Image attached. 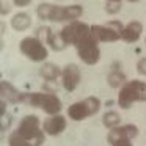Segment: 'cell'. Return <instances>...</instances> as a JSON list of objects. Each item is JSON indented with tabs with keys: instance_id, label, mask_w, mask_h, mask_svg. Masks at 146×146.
Returning <instances> with one entry per match:
<instances>
[{
	"instance_id": "13",
	"label": "cell",
	"mask_w": 146,
	"mask_h": 146,
	"mask_svg": "<svg viewBox=\"0 0 146 146\" xmlns=\"http://www.w3.org/2000/svg\"><path fill=\"white\" fill-rule=\"evenodd\" d=\"M127 83V77L124 74V71L121 69V64L118 63H113L107 74V85L110 88H115V90H121L124 85Z\"/></svg>"
},
{
	"instance_id": "21",
	"label": "cell",
	"mask_w": 146,
	"mask_h": 146,
	"mask_svg": "<svg viewBox=\"0 0 146 146\" xmlns=\"http://www.w3.org/2000/svg\"><path fill=\"white\" fill-rule=\"evenodd\" d=\"M22 104L29 105V107H33V108H39V104H41V91L24 93Z\"/></svg>"
},
{
	"instance_id": "18",
	"label": "cell",
	"mask_w": 146,
	"mask_h": 146,
	"mask_svg": "<svg viewBox=\"0 0 146 146\" xmlns=\"http://www.w3.org/2000/svg\"><path fill=\"white\" fill-rule=\"evenodd\" d=\"M47 46L52 49V50H55V52H61V50H64V49L68 47L66 41H64L63 36H61V32H54L52 33Z\"/></svg>"
},
{
	"instance_id": "15",
	"label": "cell",
	"mask_w": 146,
	"mask_h": 146,
	"mask_svg": "<svg viewBox=\"0 0 146 146\" xmlns=\"http://www.w3.org/2000/svg\"><path fill=\"white\" fill-rule=\"evenodd\" d=\"M61 71H63V68H60L58 64L46 61V63H42L41 68H39V76H41L46 82H55V80L61 79Z\"/></svg>"
},
{
	"instance_id": "5",
	"label": "cell",
	"mask_w": 146,
	"mask_h": 146,
	"mask_svg": "<svg viewBox=\"0 0 146 146\" xmlns=\"http://www.w3.org/2000/svg\"><path fill=\"white\" fill-rule=\"evenodd\" d=\"M124 24L121 21H108L102 25H91V36L96 42H116L121 39Z\"/></svg>"
},
{
	"instance_id": "16",
	"label": "cell",
	"mask_w": 146,
	"mask_h": 146,
	"mask_svg": "<svg viewBox=\"0 0 146 146\" xmlns=\"http://www.w3.org/2000/svg\"><path fill=\"white\" fill-rule=\"evenodd\" d=\"M66 115L72 121H83L86 118H90V111H88V108H86L83 101H77L74 104H71L66 110Z\"/></svg>"
},
{
	"instance_id": "12",
	"label": "cell",
	"mask_w": 146,
	"mask_h": 146,
	"mask_svg": "<svg viewBox=\"0 0 146 146\" xmlns=\"http://www.w3.org/2000/svg\"><path fill=\"white\" fill-rule=\"evenodd\" d=\"M0 94L2 99L7 101L8 104H22V96L24 93H21L16 86L8 80H2L0 82Z\"/></svg>"
},
{
	"instance_id": "11",
	"label": "cell",
	"mask_w": 146,
	"mask_h": 146,
	"mask_svg": "<svg viewBox=\"0 0 146 146\" xmlns=\"http://www.w3.org/2000/svg\"><path fill=\"white\" fill-rule=\"evenodd\" d=\"M143 35V24L140 21H130L124 25L123 32H121V39L127 44H133L137 42Z\"/></svg>"
},
{
	"instance_id": "32",
	"label": "cell",
	"mask_w": 146,
	"mask_h": 146,
	"mask_svg": "<svg viewBox=\"0 0 146 146\" xmlns=\"http://www.w3.org/2000/svg\"><path fill=\"white\" fill-rule=\"evenodd\" d=\"M7 105H8L7 101H3V99L0 101V116H2V118L8 115V113H7Z\"/></svg>"
},
{
	"instance_id": "2",
	"label": "cell",
	"mask_w": 146,
	"mask_h": 146,
	"mask_svg": "<svg viewBox=\"0 0 146 146\" xmlns=\"http://www.w3.org/2000/svg\"><path fill=\"white\" fill-rule=\"evenodd\" d=\"M146 102V82L127 80V83L118 93V105L124 110L130 108L135 102Z\"/></svg>"
},
{
	"instance_id": "4",
	"label": "cell",
	"mask_w": 146,
	"mask_h": 146,
	"mask_svg": "<svg viewBox=\"0 0 146 146\" xmlns=\"http://www.w3.org/2000/svg\"><path fill=\"white\" fill-rule=\"evenodd\" d=\"M60 32L66 44L74 46V47H77L82 42H85L86 39L91 38V25H88L86 22H82V21L66 24Z\"/></svg>"
},
{
	"instance_id": "30",
	"label": "cell",
	"mask_w": 146,
	"mask_h": 146,
	"mask_svg": "<svg viewBox=\"0 0 146 146\" xmlns=\"http://www.w3.org/2000/svg\"><path fill=\"white\" fill-rule=\"evenodd\" d=\"M13 5H14V7H17V8H24V7L32 5V0H14Z\"/></svg>"
},
{
	"instance_id": "27",
	"label": "cell",
	"mask_w": 146,
	"mask_h": 146,
	"mask_svg": "<svg viewBox=\"0 0 146 146\" xmlns=\"http://www.w3.org/2000/svg\"><path fill=\"white\" fill-rule=\"evenodd\" d=\"M14 5L11 3V2H5V0H2L0 2V14L2 16H7V14L11 13V10H13Z\"/></svg>"
},
{
	"instance_id": "19",
	"label": "cell",
	"mask_w": 146,
	"mask_h": 146,
	"mask_svg": "<svg viewBox=\"0 0 146 146\" xmlns=\"http://www.w3.org/2000/svg\"><path fill=\"white\" fill-rule=\"evenodd\" d=\"M83 16V7L79 3H72V5H66V21L69 22H76Z\"/></svg>"
},
{
	"instance_id": "10",
	"label": "cell",
	"mask_w": 146,
	"mask_h": 146,
	"mask_svg": "<svg viewBox=\"0 0 146 146\" xmlns=\"http://www.w3.org/2000/svg\"><path fill=\"white\" fill-rule=\"evenodd\" d=\"M39 108L44 111L47 116H54V115H60L61 108H63V102L55 93H47L41 91V104Z\"/></svg>"
},
{
	"instance_id": "29",
	"label": "cell",
	"mask_w": 146,
	"mask_h": 146,
	"mask_svg": "<svg viewBox=\"0 0 146 146\" xmlns=\"http://www.w3.org/2000/svg\"><path fill=\"white\" fill-rule=\"evenodd\" d=\"M10 126H11V116L7 115V116L2 118V127H0V130H2V132H7V130L10 129Z\"/></svg>"
},
{
	"instance_id": "26",
	"label": "cell",
	"mask_w": 146,
	"mask_h": 146,
	"mask_svg": "<svg viewBox=\"0 0 146 146\" xmlns=\"http://www.w3.org/2000/svg\"><path fill=\"white\" fill-rule=\"evenodd\" d=\"M8 146H33V145L30 141H27L25 138H22V137L14 130V132H11L10 135H8Z\"/></svg>"
},
{
	"instance_id": "1",
	"label": "cell",
	"mask_w": 146,
	"mask_h": 146,
	"mask_svg": "<svg viewBox=\"0 0 146 146\" xmlns=\"http://www.w3.org/2000/svg\"><path fill=\"white\" fill-rule=\"evenodd\" d=\"M16 132L33 146H41L46 140V133L42 132V123L36 115H25L19 121Z\"/></svg>"
},
{
	"instance_id": "20",
	"label": "cell",
	"mask_w": 146,
	"mask_h": 146,
	"mask_svg": "<svg viewBox=\"0 0 146 146\" xmlns=\"http://www.w3.org/2000/svg\"><path fill=\"white\" fill-rule=\"evenodd\" d=\"M54 5L55 3H50V2H41V3H38V7H36V16H38V19L50 21V14H52V10H54Z\"/></svg>"
},
{
	"instance_id": "24",
	"label": "cell",
	"mask_w": 146,
	"mask_h": 146,
	"mask_svg": "<svg viewBox=\"0 0 146 146\" xmlns=\"http://www.w3.org/2000/svg\"><path fill=\"white\" fill-rule=\"evenodd\" d=\"M52 33H54V30H52L49 25H41V27H38V29H36L35 36H36V38H38L41 42H44V44L47 46V42H49V39H50Z\"/></svg>"
},
{
	"instance_id": "23",
	"label": "cell",
	"mask_w": 146,
	"mask_h": 146,
	"mask_svg": "<svg viewBox=\"0 0 146 146\" xmlns=\"http://www.w3.org/2000/svg\"><path fill=\"white\" fill-rule=\"evenodd\" d=\"M50 22H68L66 21V5H54L50 14Z\"/></svg>"
},
{
	"instance_id": "25",
	"label": "cell",
	"mask_w": 146,
	"mask_h": 146,
	"mask_svg": "<svg viewBox=\"0 0 146 146\" xmlns=\"http://www.w3.org/2000/svg\"><path fill=\"white\" fill-rule=\"evenodd\" d=\"M104 10L107 14H118L121 10H123V2L121 0H107L104 3Z\"/></svg>"
},
{
	"instance_id": "17",
	"label": "cell",
	"mask_w": 146,
	"mask_h": 146,
	"mask_svg": "<svg viewBox=\"0 0 146 146\" xmlns=\"http://www.w3.org/2000/svg\"><path fill=\"white\" fill-rule=\"evenodd\" d=\"M121 115L115 110H108L102 115V126L107 127L108 130L110 129H115V127H119L121 126Z\"/></svg>"
},
{
	"instance_id": "22",
	"label": "cell",
	"mask_w": 146,
	"mask_h": 146,
	"mask_svg": "<svg viewBox=\"0 0 146 146\" xmlns=\"http://www.w3.org/2000/svg\"><path fill=\"white\" fill-rule=\"evenodd\" d=\"M83 102H85L86 108H88V111H90V116H94V115L101 110V107H102L101 99L96 98V96H88V98L83 99Z\"/></svg>"
},
{
	"instance_id": "9",
	"label": "cell",
	"mask_w": 146,
	"mask_h": 146,
	"mask_svg": "<svg viewBox=\"0 0 146 146\" xmlns=\"http://www.w3.org/2000/svg\"><path fill=\"white\" fill-rule=\"evenodd\" d=\"M138 127L135 124L129 123V124H121L119 127H115V129H110L107 132V141L110 145L116 143L118 140L121 138H129V140H133L138 137Z\"/></svg>"
},
{
	"instance_id": "8",
	"label": "cell",
	"mask_w": 146,
	"mask_h": 146,
	"mask_svg": "<svg viewBox=\"0 0 146 146\" xmlns=\"http://www.w3.org/2000/svg\"><path fill=\"white\" fill-rule=\"evenodd\" d=\"M68 119L63 115H54V116H47L42 121V132L49 137H58L66 130Z\"/></svg>"
},
{
	"instance_id": "6",
	"label": "cell",
	"mask_w": 146,
	"mask_h": 146,
	"mask_svg": "<svg viewBox=\"0 0 146 146\" xmlns=\"http://www.w3.org/2000/svg\"><path fill=\"white\" fill-rule=\"evenodd\" d=\"M77 57L82 60V63L93 66V64L99 63L101 60V49H99V42H96L93 39V36L90 39H86L85 42H82L80 46L76 47Z\"/></svg>"
},
{
	"instance_id": "28",
	"label": "cell",
	"mask_w": 146,
	"mask_h": 146,
	"mask_svg": "<svg viewBox=\"0 0 146 146\" xmlns=\"http://www.w3.org/2000/svg\"><path fill=\"white\" fill-rule=\"evenodd\" d=\"M137 72H138L140 76L146 77V57L140 58V60L137 61Z\"/></svg>"
},
{
	"instance_id": "14",
	"label": "cell",
	"mask_w": 146,
	"mask_h": 146,
	"mask_svg": "<svg viewBox=\"0 0 146 146\" xmlns=\"http://www.w3.org/2000/svg\"><path fill=\"white\" fill-rule=\"evenodd\" d=\"M10 25L14 32H27L32 27V16L25 11H19V13L13 14Z\"/></svg>"
},
{
	"instance_id": "31",
	"label": "cell",
	"mask_w": 146,
	"mask_h": 146,
	"mask_svg": "<svg viewBox=\"0 0 146 146\" xmlns=\"http://www.w3.org/2000/svg\"><path fill=\"white\" fill-rule=\"evenodd\" d=\"M111 146H133V145H132V140H129V138H121V140H118L116 143H113Z\"/></svg>"
},
{
	"instance_id": "7",
	"label": "cell",
	"mask_w": 146,
	"mask_h": 146,
	"mask_svg": "<svg viewBox=\"0 0 146 146\" xmlns=\"http://www.w3.org/2000/svg\"><path fill=\"white\" fill-rule=\"evenodd\" d=\"M82 82V71L79 64L76 63H68L63 66L61 71V85L68 93H72L77 90V86Z\"/></svg>"
},
{
	"instance_id": "3",
	"label": "cell",
	"mask_w": 146,
	"mask_h": 146,
	"mask_svg": "<svg viewBox=\"0 0 146 146\" xmlns=\"http://www.w3.org/2000/svg\"><path fill=\"white\" fill-rule=\"evenodd\" d=\"M19 50L25 58L33 63H46L49 57V49L44 42H41L35 35L25 36L19 42Z\"/></svg>"
},
{
	"instance_id": "33",
	"label": "cell",
	"mask_w": 146,
	"mask_h": 146,
	"mask_svg": "<svg viewBox=\"0 0 146 146\" xmlns=\"http://www.w3.org/2000/svg\"><path fill=\"white\" fill-rule=\"evenodd\" d=\"M145 44H146V38H145Z\"/></svg>"
}]
</instances>
